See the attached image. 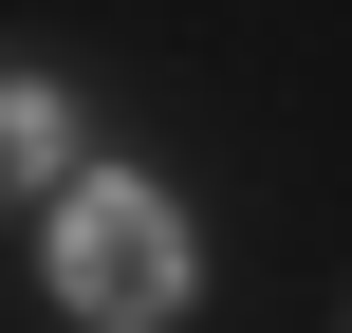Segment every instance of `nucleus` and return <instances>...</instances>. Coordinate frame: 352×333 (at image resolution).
Instances as JSON below:
<instances>
[{
    "label": "nucleus",
    "instance_id": "obj_1",
    "mask_svg": "<svg viewBox=\"0 0 352 333\" xmlns=\"http://www.w3.org/2000/svg\"><path fill=\"white\" fill-rule=\"evenodd\" d=\"M56 297L93 333H148V315H186V222H167V185H130V167H93V185H56Z\"/></svg>",
    "mask_w": 352,
    "mask_h": 333
},
{
    "label": "nucleus",
    "instance_id": "obj_2",
    "mask_svg": "<svg viewBox=\"0 0 352 333\" xmlns=\"http://www.w3.org/2000/svg\"><path fill=\"white\" fill-rule=\"evenodd\" d=\"M56 167V93H0V185H37Z\"/></svg>",
    "mask_w": 352,
    "mask_h": 333
}]
</instances>
